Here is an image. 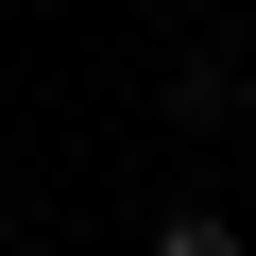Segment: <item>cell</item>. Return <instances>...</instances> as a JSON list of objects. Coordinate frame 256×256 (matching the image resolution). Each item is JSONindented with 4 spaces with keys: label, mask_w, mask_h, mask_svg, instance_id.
<instances>
[{
    "label": "cell",
    "mask_w": 256,
    "mask_h": 256,
    "mask_svg": "<svg viewBox=\"0 0 256 256\" xmlns=\"http://www.w3.org/2000/svg\"><path fill=\"white\" fill-rule=\"evenodd\" d=\"M154 256H256V239H239L222 205H171V222H154Z\"/></svg>",
    "instance_id": "cell-1"
}]
</instances>
